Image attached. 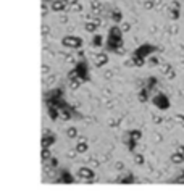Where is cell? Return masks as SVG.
<instances>
[{
    "label": "cell",
    "mask_w": 184,
    "mask_h": 192,
    "mask_svg": "<svg viewBox=\"0 0 184 192\" xmlns=\"http://www.w3.org/2000/svg\"><path fill=\"white\" fill-rule=\"evenodd\" d=\"M168 10H181V3L178 2V0H175V2H171V3H170Z\"/></svg>",
    "instance_id": "32"
},
{
    "label": "cell",
    "mask_w": 184,
    "mask_h": 192,
    "mask_svg": "<svg viewBox=\"0 0 184 192\" xmlns=\"http://www.w3.org/2000/svg\"><path fill=\"white\" fill-rule=\"evenodd\" d=\"M44 2H45V0H44Z\"/></svg>",
    "instance_id": "47"
},
{
    "label": "cell",
    "mask_w": 184,
    "mask_h": 192,
    "mask_svg": "<svg viewBox=\"0 0 184 192\" xmlns=\"http://www.w3.org/2000/svg\"><path fill=\"white\" fill-rule=\"evenodd\" d=\"M173 121H175V123H178V124H179V126L184 129V115H175Z\"/></svg>",
    "instance_id": "28"
},
{
    "label": "cell",
    "mask_w": 184,
    "mask_h": 192,
    "mask_svg": "<svg viewBox=\"0 0 184 192\" xmlns=\"http://www.w3.org/2000/svg\"><path fill=\"white\" fill-rule=\"evenodd\" d=\"M162 121H163V118H162V116H153V123H155V124H160Z\"/></svg>",
    "instance_id": "40"
},
{
    "label": "cell",
    "mask_w": 184,
    "mask_h": 192,
    "mask_svg": "<svg viewBox=\"0 0 184 192\" xmlns=\"http://www.w3.org/2000/svg\"><path fill=\"white\" fill-rule=\"evenodd\" d=\"M55 140H57V137H55L53 134L49 136L47 132H45V134H44V137H42V142H41V144H42V147H49V149H50V147L55 144Z\"/></svg>",
    "instance_id": "9"
},
{
    "label": "cell",
    "mask_w": 184,
    "mask_h": 192,
    "mask_svg": "<svg viewBox=\"0 0 184 192\" xmlns=\"http://www.w3.org/2000/svg\"><path fill=\"white\" fill-rule=\"evenodd\" d=\"M66 155H68V158H74V157L78 155V150H76V149H74V150H70Z\"/></svg>",
    "instance_id": "37"
},
{
    "label": "cell",
    "mask_w": 184,
    "mask_h": 192,
    "mask_svg": "<svg viewBox=\"0 0 184 192\" xmlns=\"http://www.w3.org/2000/svg\"><path fill=\"white\" fill-rule=\"evenodd\" d=\"M144 161H145V158H144L142 154H134V163L136 165H144Z\"/></svg>",
    "instance_id": "27"
},
{
    "label": "cell",
    "mask_w": 184,
    "mask_h": 192,
    "mask_svg": "<svg viewBox=\"0 0 184 192\" xmlns=\"http://www.w3.org/2000/svg\"><path fill=\"white\" fill-rule=\"evenodd\" d=\"M112 20L116 23V24H118V23H121V20H123V13H121L120 10H113V11H112Z\"/></svg>",
    "instance_id": "16"
},
{
    "label": "cell",
    "mask_w": 184,
    "mask_h": 192,
    "mask_svg": "<svg viewBox=\"0 0 184 192\" xmlns=\"http://www.w3.org/2000/svg\"><path fill=\"white\" fill-rule=\"evenodd\" d=\"M157 78H155V76H150V78H149V81H147V89L149 90H153L155 89V86H157Z\"/></svg>",
    "instance_id": "21"
},
{
    "label": "cell",
    "mask_w": 184,
    "mask_h": 192,
    "mask_svg": "<svg viewBox=\"0 0 184 192\" xmlns=\"http://www.w3.org/2000/svg\"><path fill=\"white\" fill-rule=\"evenodd\" d=\"M90 8L95 15H100L102 10H103V5L99 2V0H90Z\"/></svg>",
    "instance_id": "12"
},
{
    "label": "cell",
    "mask_w": 184,
    "mask_h": 192,
    "mask_svg": "<svg viewBox=\"0 0 184 192\" xmlns=\"http://www.w3.org/2000/svg\"><path fill=\"white\" fill-rule=\"evenodd\" d=\"M149 90H145V89H142L141 90V92H139V95H137V99H139L141 102H142V103H144V102H147L149 100Z\"/></svg>",
    "instance_id": "24"
},
{
    "label": "cell",
    "mask_w": 184,
    "mask_h": 192,
    "mask_svg": "<svg viewBox=\"0 0 184 192\" xmlns=\"http://www.w3.org/2000/svg\"><path fill=\"white\" fill-rule=\"evenodd\" d=\"M108 37L121 41V39H123V31H121V27H120V26H112L110 31H108Z\"/></svg>",
    "instance_id": "7"
},
{
    "label": "cell",
    "mask_w": 184,
    "mask_h": 192,
    "mask_svg": "<svg viewBox=\"0 0 184 192\" xmlns=\"http://www.w3.org/2000/svg\"><path fill=\"white\" fill-rule=\"evenodd\" d=\"M152 52H155V47L153 45H150V44H144V45H141V47H137L136 49V52H134V55H137V56H149Z\"/></svg>",
    "instance_id": "3"
},
{
    "label": "cell",
    "mask_w": 184,
    "mask_h": 192,
    "mask_svg": "<svg viewBox=\"0 0 184 192\" xmlns=\"http://www.w3.org/2000/svg\"><path fill=\"white\" fill-rule=\"evenodd\" d=\"M58 115H60V113L57 111L55 107L49 105V118H50V120H57V118H58Z\"/></svg>",
    "instance_id": "20"
},
{
    "label": "cell",
    "mask_w": 184,
    "mask_h": 192,
    "mask_svg": "<svg viewBox=\"0 0 184 192\" xmlns=\"http://www.w3.org/2000/svg\"><path fill=\"white\" fill-rule=\"evenodd\" d=\"M129 139H133V140H136V142H139V140L142 139V132L139 131V129H134V131L129 132Z\"/></svg>",
    "instance_id": "17"
},
{
    "label": "cell",
    "mask_w": 184,
    "mask_h": 192,
    "mask_svg": "<svg viewBox=\"0 0 184 192\" xmlns=\"http://www.w3.org/2000/svg\"><path fill=\"white\" fill-rule=\"evenodd\" d=\"M168 16L171 20H178L181 16V10H168Z\"/></svg>",
    "instance_id": "25"
},
{
    "label": "cell",
    "mask_w": 184,
    "mask_h": 192,
    "mask_svg": "<svg viewBox=\"0 0 184 192\" xmlns=\"http://www.w3.org/2000/svg\"><path fill=\"white\" fill-rule=\"evenodd\" d=\"M120 27H121V31H123V32H128V31L131 29V24H129V23H123V24L120 26Z\"/></svg>",
    "instance_id": "34"
},
{
    "label": "cell",
    "mask_w": 184,
    "mask_h": 192,
    "mask_svg": "<svg viewBox=\"0 0 184 192\" xmlns=\"http://www.w3.org/2000/svg\"><path fill=\"white\" fill-rule=\"evenodd\" d=\"M42 34H49V27L47 26H42Z\"/></svg>",
    "instance_id": "44"
},
{
    "label": "cell",
    "mask_w": 184,
    "mask_h": 192,
    "mask_svg": "<svg viewBox=\"0 0 184 192\" xmlns=\"http://www.w3.org/2000/svg\"><path fill=\"white\" fill-rule=\"evenodd\" d=\"M76 150H78V154H86V152L89 150V144L83 139L81 142H78V144H76Z\"/></svg>",
    "instance_id": "15"
},
{
    "label": "cell",
    "mask_w": 184,
    "mask_h": 192,
    "mask_svg": "<svg viewBox=\"0 0 184 192\" xmlns=\"http://www.w3.org/2000/svg\"><path fill=\"white\" fill-rule=\"evenodd\" d=\"M166 78H168V79H175V78H176V73H175V70L171 71V73H168V74H166Z\"/></svg>",
    "instance_id": "41"
},
{
    "label": "cell",
    "mask_w": 184,
    "mask_h": 192,
    "mask_svg": "<svg viewBox=\"0 0 184 192\" xmlns=\"http://www.w3.org/2000/svg\"><path fill=\"white\" fill-rule=\"evenodd\" d=\"M58 183H66V184H71V183H74V179H73V176L68 171H60V178L57 179Z\"/></svg>",
    "instance_id": "10"
},
{
    "label": "cell",
    "mask_w": 184,
    "mask_h": 192,
    "mask_svg": "<svg viewBox=\"0 0 184 192\" xmlns=\"http://www.w3.org/2000/svg\"><path fill=\"white\" fill-rule=\"evenodd\" d=\"M108 63V55L105 52H102V53H97L95 56V65L97 66H103V65H107Z\"/></svg>",
    "instance_id": "11"
},
{
    "label": "cell",
    "mask_w": 184,
    "mask_h": 192,
    "mask_svg": "<svg viewBox=\"0 0 184 192\" xmlns=\"http://www.w3.org/2000/svg\"><path fill=\"white\" fill-rule=\"evenodd\" d=\"M60 118L63 121H70L71 120V111L68 107H63V108H60Z\"/></svg>",
    "instance_id": "14"
},
{
    "label": "cell",
    "mask_w": 184,
    "mask_h": 192,
    "mask_svg": "<svg viewBox=\"0 0 184 192\" xmlns=\"http://www.w3.org/2000/svg\"><path fill=\"white\" fill-rule=\"evenodd\" d=\"M123 168H124L123 161H118V163H116V169H123Z\"/></svg>",
    "instance_id": "42"
},
{
    "label": "cell",
    "mask_w": 184,
    "mask_h": 192,
    "mask_svg": "<svg viewBox=\"0 0 184 192\" xmlns=\"http://www.w3.org/2000/svg\"><path fill=\"white\" fill-rule=\"evenodd\" d=\"M42 71H44V73H47V71H49V66H47V65H44V66H42Z\"/></svg>",
    "instance_id": "45"
},
{
    "label": "cell",
    "mask_w": 184,
    "mask_h": 192,
    "mask_svg": "<svg viewBox=\"0 0 184 192\" xmlns=\"http://www.w3.org/2000/svg\"><path fill=\"white\" fill-rule=\"evenodd\" d=\"M95 29H97V24L94 21H87L86 23V31L87 32H95Z\"/></svg>",
    "instance_id": "26"
},
{
    "label": "cell",
    "mask_w": 184,
    "mask_h": 192,
    "mask_svg": "<svg viewBox=\"0 0 184 192\" xmlns=\"http://www.w3.org/2000/svg\"><path fill=\"white\" fill-rule=\"evenodd\" d=\"M170 160H171V163H175V165H181L184 161V155L179 154V152H175V154L170 157Z\"/></svg>",
    "instance_id": "13"
},
{
    "label": "cell",
    "mask_w": 184,
    "mask_h": 192,
    "mask_svg": "<svg viewBox=\"0 0 184 192\" xmlns=\"http://www.w3.org/2000/svg\"><path fill=\"white\" fill-rule=\"evenodd\" d=\"M79 0H68V3H71V5H74V3H78Z\"/></svg>",
    "instance_id": "46"
},
{
    "label": "cell",
    "mask_w": 184,
    "mask_h": 192,
    "mask_svg": "<svg viewBox=\"0 0 184 192\" xmlns=\"http://www.w3.org/2000/svg\"><path fill=\"white\" fill-rule=\"evenodd\" d=\"M66 136H68L70 139H76V137H78V129H76V128H68V129H66Z\"/></svg>",
    "instance_id": "23"
},
{
    "label": "cell",
    "mask_w": 184,
    "mask_h": 192,
    "mask_svg": "<svg viewBox=\"0 0 184 192\" xmlns=\"http://www.w3.org/2000/svg\"><path fill=\"white\" fill-rule=\"evenodd\" d=\"M74 70L78 71V78H81L83 81H87V65H86V61H78L76 66H74Z\"/></svg>",
    "instance_id": "4"
},
{
    "label": "cell",
    "mask_w": 184,
    "mask_h": 192,
    "mask_svg": "<svg viewBox=\"0 0 184 192\" xmlns=\"http://www.w3.org/2000/svg\"><path fill=\"white\" fill-rule=\"evenodd\" d=\"M153 105L157 107V108H160V110H168V108H170V99L166 97L165 94L158 92V94L153 97Z\"/></svg>",
    "instance_id": "1"
},
{
    "label": "cell",
    "mask_w": 184,
    "mask_h": 192,
    "mask_svg": "<svg viewBox=\"0 0 184 192\" xmlns=\"http://www.w3.org/2000/svg\"><path fill=\"white\" fill-rule=\"evenodd\" d=\"M149 60H150V63H152V65H160L158 58H157V56H153V55H152V56H150V58H149Z\"/></svg>",
    "instance_id": "38"
},
{
    "label": "cell",
    "mask_w": 184,
    "mask_h": 192,
    "mask_svg": "<svg viewBox=\"0 0 184 192\" xmlns=\"http://www.w3.org/2000/svg\"><path fill=\"white\" fill-rule=\"evenodd\" d=\"M50 166H52V168H57V166H58V160L50 157Z\"/></svg>",
    "instance_id": "36"
},
{
    "label": "cell",
    "mask_w": 184,
    "mask_h": 192,
    "mask_svg": "<svg viewBox=\"0 0 184 192\" xmlns=\"http://www.w3.org/2000/svg\"><path fill=\"white\" fill-rule=\"evenodd\" d=\"M128 66H144L145 65V58L144 56H137V55H133V58L126 61Z\"/></svg>",
    "instance_id": "8"
},
{
    "label": "cell",
    "mask_w": 184,
    "mask_h": 192,
    "mask_svg": "<svg viewBox=\"0 0 184 192\" xmlns=\"http://www.w3.org/2000/svg\"><path fill=\"white\" fill-rule=\"evenodd\" d=\"M178 152H179V154H182V155H184V145H178Z\"/></svg>",
    "instance_id": "43"
},
{
    "label": "cell",
    "mask_w": 184,
    "mask_h": 192,
    "mask_svg": "<svg viewBox=\"0 0 184 192\" xmlns=\"http://www.w3.org/2000/svg\"><path fill=\"white\" fill-rule=\"evenodd\" d=\"M81 82H83V79L81 78H74V79H70V87L73 90H76L79 86H81Z\"/></svg>",
    "instance_id": "18"
},
{
    "label": "cell",
    "mask_w": 184,
    "mask_h": 192,
    "mask_svg": "<svg viewBox=\"0 0 184 192\" xmlns=\"http://www.w3.org/2000/svg\"><path fill=\"white\" fill-rule=\"evenodd\" d=\"M171 71H173V66H171V65H168V63L162 65V73H163V74H168V73H171Z\"/></svg>",
    "instance_id": "31"
},
{
    "label": "cell",
    "mask_w": 184,
    "mask_h": 192,
    "mask_svg": "<svg viewBox=\"0 0 184 192\" xmlns=\"http://www.w3.org/2000/svg\"><path fill=\"white\" fill-rule=\"evenodd\" d=\"M92 45H94V47H102L103 45V37L99 36V34H95L94 39H92Z\"/></svg>",
    "instance_id": "19"
},
{
    "label": "cell",
    "mask_w": 184,
    "mask_h": 192,
    "mask_svg": "<svg viewBox=\"0 0 184 192\" xmlns=\"http://www.w3.org/2000/svg\"><path fill=\"white\" fill-rule=\"evenodd\" d=\"M42 160H49V158L52 157L50 155V149H49V147H42Z\"/></svg>",
    "instance_id": "29"
},
{
    "label": "cell",
    "mask_w": 184,
    "mask_h": 192,
    "mask_svg": "<svg viewBox=\"0 0 184 192\" xmlns=\"http://www.w3.org/2000/svg\"><path fill=\"white\" fill-rule=\"evenodd\" d=\"M142 7L145 8V10H152V8H155V0H145Z\"/></svg>",
    "instance_id": "30"
},
{
    "label": "cell",
    "mask_w": 184,
    "mask_h": 192,
    "mask_svg": "<svg viewBox=\"0 0 184 192\" xmlns=\"http://www.w3.org/2000/svg\"><path fill=\"white\" fill-rule=\"evenodd\" d=\"M61 44L65 45V47H70V49H79L83 45V39L78 37V36H65Z\"/></svg>",
    "instance_id": "2"
},
{
    "label": "cell",
    "mask_w": 184,
    "mask_h": 192,
    "mask_svg": "<svg viewBox=\"0 0 184 192\" xmlns=\"http://www.w3.org/2000/svg\"><path fill=\"white\" fill-rule=\"evenodd\" d=\"M50 8L52 11H65L68 8V0H53Z\"/></svg>",
    "instance_id": "6"
},
{
    "label": "cell",
    "mask_w": 184,
    "mask_h": 192,
    "mask_svg": "<svg viewBox=\"0 0 184 192\" xmlns=\"http://www.w3.org/2000/svg\"><path fill=\"white\" fill-rule=\"evenodd\" d=\"M136 144H137L136 140L129 139V142H128V149H129V150H134V149H136Z\"/></svg>",
    "instance_id": "35"
},
{
    "label": "cell",
    "mask_w": 184,
    "mask_h": 192,
    "mask_svg": "<svg viewBox=\"0 0 184 192\" xmlns=\"http://www.w3.org/2000/svg\"><path fill=\"white\" fill-rule=\"evenodd\" d=\"M71 10H73V11H81V10H83V7H81L79 3H74L73 7H71Z\"/></svg>",
    "instance_id": "39"
},
{
    "label": "cell",
    "mask_w": 184,
    "mask_h": 192,
    "mask_svg": "<svg viewBox=\"0 0 184 192\" xmlns=\"http://www.w3.org/2000/svg\"><path fill=\"white\" fill-rule=\"evenodd\" d=\"M94 171H92L90 168H87V166H81L78 169V178H81V179H84V181H90V179H94Z\"/></svg>",
    "instance_id": "5"
},
{
    "label": "cell",
    "mask_w": 184,
    "mask_h": 192,
    "mask_svg": "<svg viewBox=\"0 0 184 192\" xmlns=\"http://www.w3.org/2000/svg\"><path fill=\"white\" fill-rule=\"evenodd\" d=\"M74 78H78V71L76 70H71L70 73H68V81H70V79H74Z\"/></svg>",
    "instance_id": "33"
},
{
    "label": "cell",
    "mask_w": 184,
    "mask_h": 192,
    "mask_svg": "<svg viewBox=\"0 0 184 192\" xmlns=\"http://www.w3.org/2000/svg\"><path fill=\"white\" fill-rule=\"evenodd\" d=\"M118 183H121V184L134 183V176H133V174H126V176H123V178H120V179H118Z\"/></svg>",
    "instance_id": "22"
}]
</instances>
